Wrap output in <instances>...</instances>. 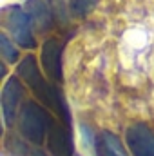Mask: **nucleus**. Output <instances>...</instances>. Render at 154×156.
<instances>
[{
	"instance_id": "obj_1",
	"label": "nucleus",
	"mask_w": 154,
	"mask_h": 156,
	"mask_svg": "<svg viewBox=\"0 0 154 156\" xmlns=\"http://www.w3.org/2000/svg\"><path fill=\"white\" fill-rule=\"evenodd\" d=\"M18 75L27 82V85L33 89L35 96H38L40 100L44 102L45 107H49L54 113H58L60 116L64 118V123L69 125V111H67V105H65L62 94L58 93L56 87H53L51 83H47L42 78L40 69H38V66H37V60H35L33 55H27L18 64Z\"/></svg>"
},
{
	"instance_id": "obj_2",
	"label": "nucleus",
	"mask_w": 154,
	"mask_h": 156,
	"mask_svg": "<svg viewBox=\"0 0 154 156\" xmlns=\"http://www.w3.org/2000/svg\"><path fill=\"white\" fill-rule=\"evenodd\" d=\"M53 123L54 122L49 116V113L42 105H38L37 102H26L24 104V107L20 111L18 127H20L22 136L29 144H35V145L44 144V140L49 136Z\"/></svg>"
},
{
	"instance_id": "obj_3",
	"label": "nucleus",
	"mask_w": 154,
	"mask_h": 156,
	"mask_svg": "<svg viewBox=\"0 0 154 156\" xmlns=\"http://www.w3.org/2000/svg\"><path fill=\"white\" fill-rule=\"evenodd\" d=\"M7 27L18 45L26 49H33L37 45L33 37V20L29 13H26L22 7L15 5L7 11Z\"/></svg>"
},
{
	"instance_id": "obj_4",
	"label": "nucleus",
	"mask_w": 154,
	"mask_h": 156,
	"mask_svg": "<svg viewBox=\"0 0 154 156\" xmlns=\"http://www.w3.org/2000/svg\"><path fill=\"white\" fill-rule=\"evenodd\" d=\"M127 147L132 156H154V131L147 123H134L125 133Z\"/></svg>"
},
{
	"instance_id": "obj_5",
	"label": "nucleus",
	"mask_w": 154,
	"mask_h": 156,
	"mask_svg": "<svg viewBox=\"0 0 154 156\" xmlns=\"http://www.w3.org/2000/svg\"><path fill=\"white\" fill-rule=\"evenodd\" d=\"M24 96V87L20 83V80L15 76H11L4 89H2V98H0V104H2V116L5 125H13L15 123V118H16V111H18V104Z\"/></svg>"
},
{
	"instance_id": "obj_6",
	"label": "nucleus",
	"mask_w": 154,
	"mask_h": 156,
	"mask_svg": "<svg viewBox=\"0 0 154 156\" xmlns=\"http://www.w3.org/2000/svg\"><path fill=\"white\" fill-rule=\"evenodd\" d=\"M42 66L47 76L54 82H62V45L58 40L49 38L42 45Z\"/></svg>"
},
{
	"instance_id": "obj_7",
	"label": "nucleus",
	"mask_w": 154,
	"mask_h": 156,
	"mask_svg": "<svg viewBox=\"0 0 154 156\" xmlns=\"http://www.w3.org/2000/svg\"><path fill=\"white\" fill-rule=\"evenodd\" d=\"M47 145L53 156H73L75 154V144L73 136L69 131V125H56L53 123L49 136H47Z\"/></svg>"
},
{
	"instance_id": "obj_8",
	"label": "nucleus",
	"mask_w": 154,
	"mask_h": 156,
	"mask_svg": "<svg viewBox=\"0 0 154 156\" xmlns=\"http://www.w3.org/2000/svg\"><path fill=\"white\" fill-rule=\"evenodd\" d=\"M96 154L98 156H129L121 140L111 131H102L96 138Z\"/></svg>"
},
{
	"instance_id": "obj_9",
	"label": "nucleus",
	"mask_w": 154,
	"mask_h": 156,
	"mask_svg": "<svg viewBox=\"0 0 154 156\" xmlns=\"http://www.w3.org/2000/svg\"><path fill=\"white\" fill-rule=\"evenodd\" d=\"M27 13L40 31H47L53 27V13L44 0H27Z\"/></svg>"
},
{
	"instance_id": "obj_10",
	"label": "nucleus",
	"mask_w": 154,
	"mask_h": 156,
	"mask_svg": "<svg viewBox=\"0 0 154 156\" xmlns=\"http://www.w3.org/2000/svg\"><path fill=\"white\" fill-rule=\"evenodd\" d=\"M5 149L11 156H45L42 151L27 145L26 142H22L20 138H15V136L5 140Z\"/></svg>"
},
{
	"instance_id": "obj_11",
	"label": "nucleus",
	"mask_w": 154,
	"mask_h": 156,
	"mask_svg": "<svg viewBox=\"0 0 154 156\" xmlns=\"http://www.w3.org/2000/svg\"><path fill=\"white\" fill-rule=\"evenodd\" d=\"M0 53L5 58V62H9V64H15L18 58V51L15 49V45L9 42L5 35H0Z\"/></svg>"
},
{
	"instance_id": "obj_12",
	"label": "nucleus",
	"mask_w": 154,
	"mask_h": 156,
	"mask_svg": "<svg viewBox=\"0 0 154 156\" xmlns=\"http://www.w3.org/2000/svg\"><path fill=\"white\" fill-rule=\"evenodd\" d=\"M94 4H96V0H69L71 13L76 16H85L87 13H91Z\"/></svg>"
}]
</instances>
